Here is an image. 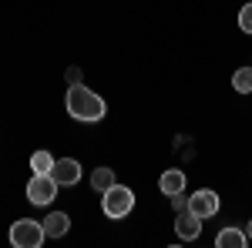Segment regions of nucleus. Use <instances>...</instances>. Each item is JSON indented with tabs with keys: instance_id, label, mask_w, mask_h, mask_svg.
<instances>
[{
	"instance_id": "1",
	"label": "nucleus",
	"mask_w": 252,
	"mask_h": 248,
	"mask_svg": "<svg viewBox=\"0 0 252 248\" xmlns=\"http://www.w3.org/2000/svg\"><path fill=\"white\" fill-rule=\"evenodd\" d=\"M64 108H67V114L74 117V121H84V124H94L104 117L108 111V104H104V97L91 91V87H84V84H71L67 87V94H64Z\"/></svg>"
},
{
	"instance_id": "2",
	"label": "nucleus",
	"mask_w": 252,
	"mask_h": 248,
	"mask_svg": "<svg viewBox=\"0 0 252 248\" xmlns=\"http://www.w3.org/2000/svg\"><path fill=\"white\" fill-rule=\"evenodd\" d=\"M101 208H104L108 218H125L128 211L135 208V191L128 185H111L104 191V198H101Z\"/></svg>"
},
{
	"instance_id": "3",
	"label": "nucleus",
	"mask_w": 252,
	"mask_h": 248,
	"mask_svg": "<svg viewBox=\"0 0 252 248\" xmlns=\"http://www.w3.org/2000/svg\"><path fill=\"white\" fill-rule=\"evenodd\" d=\"M47 235H44V225L34 221V218H20L10 225V245L14 248H40Z\"/></svg>"
},
{
	"instance_id": "4",
	"label": "nucleus",
	"mask_w": 252,
	"mask_h": 248,
	"mask_svg": "<svg viewBox=\"0 0 252 248\" xmlns=\"http://www.w3.org/2000/svg\"><path fill=\"white\" fill-rule=\"evenodd\" d=\"M58 188L61 185L51 174H34V178L27 181V201H31V205H51L54 194H58Z\"/></svg>"
},
{
	"instance_id": "5",
	"label": "nucleus",
	"mask_w": 252,
	"mask_h": 248,
	"mask_svg": "<svg viewBox=\"0 0 252 248\" xmlns=\"http://www.w3.org/2000/svg\"><path fill=\"white\" fill-rule=\"evenodd\" d=\"M51 178H54L58 185H64V188L78 185V181H81V161H78V158H54Z\"/></svg>"
},
{
	"instance_id": "6",
	"label": "nucleus",
	"mask_w": 252,
	"mask_h": 248,
	"mask_svg": "<svg viewBox=\"0 0 252 248\" xmlns=\"http://www.w3.org/2000/svg\"><path fill=\"white\" fill-rule=\"evenodd\" d=\"M189 211H195L202 221L212 218L215 211H219V194L212 188H198L195 194H189Z\"/></svg>"
},
{
	"instance_id": "7",
	"label": "nucleus",
	"mask_w": 252,
	"mask_h": 248,
	"mask_svg": "<svg viewBox=\"0 0 252 248\" xmlns=\"http://www.w3.org/2000/svg\"><path fill=\"white\" fill-rule=\"evenodd\" d=\"M175 235H178L182 242H195V238L202 235V218L189 208L178 211V218H175Z\"/></svg>"
},
{
	"instance_id": "8",
	"label": "nucleus",
	"mask_w": 252,
	"mask_h": 248,
	"mask_svg": "<svg viewBox=\"0 0 252 248\" xmlns=\"http://www.w3.org/2000/svg\"><path fill=\"white\" fill-rule=\"evenodd\" d=\"M158 188H161V194H165V198H172V194H178V191H185V171H178V168L161 171Z\"/></svg>"
},
{
	"instance_id": "9",
	"label": "nucleus",
	"mask_w": 252,
	"mask_h": 248,
	"mask_svg": "<svg viewBox=\"0 0 252 248\" xmlns=\"http://www.w3.org/2000/svg\"><path fill=\"white\" fill-rule=\"evenodd\" d=\"M40 225H44V235H47V238H64L67 228H71V218H67L64 211H51Z\"/></svg>"
},
{
	"instance_id": "10",
	"label": "nucleus",
	"mask_w": 252,
	"mask_h": 248,
	"mask_svg": "<svg viewBox=\"0 0 252 248\" xmlns=\"http://www.w3.org/2000/svg\"><path fill=\"white\" fill-rule=\"evenodd\" d=\"M215 245H219V248H246V245H249V235H246L242 228L225 225V228L215 235Z\"/></svg>"
},
{
	"instance_id": "11",
	"label": "nucleus",
	"mask_w": 252,
	"mask_h": 248,
	"mask_svg": "<svg viewBox=\"0 0 252 248\" xmlns=\"http://www.w3.org/2000/svg\"><path fill=\"white\" fill-rule=\"evenodd\" d=\"M111 185H118V178H115V171H111V168H94V171H91V188H94V191H101V194H104Z\"/></svg>"
},
{
	"instance_id": "12",
	"label": "nucleus",
	"mask_w": 252,
	"mask_h": 248,
	"mask_svg": "<svg viewBox=\"0 0 252 248\" xmlns=\"http://www.w3.org/2000/svg\"><path fill=\"white\" fill-rule=\"evenodd\" d=\"M51 168H54V158L47 151H34L31 154V171L34 174H51Z\"/></svg>"
},
{
	"instance_id": "13",
	"label": "nucleus",
	"mask_w": 252,
	"mask_h": 248,
	"mask_svg": "<svg viewBox=\"0 0 252 248\" xmlns=\"http://www.w3.org/2000/svg\"><path fill=\"white\" fill-rule=\"evenodd\" d=\"M232 87L239 94H252V67H239L232 74Z\"/></svg>"
},
{
	"instance_id": "14",
	"label": "nucleus",
	"mask_w": 252,
	"mask_h": 248,
	"mask_svg": "<svg viewBox=\"0 0 252 248\" xmlns=\"http://www.w3.org/2000/svg\"><path fill=\"white\" fill-rule=\"evenodd\" d=\"M239 27H242L246 34H252V3H246V7L239 10Z\"/></svg>"
},
{
	"instance_id": "15",
	"label": "nucleus",
	"mask_w": 252,
	"mask_h": 248,
	"mask_svg": "<svg viewBox=\"0 0 252 248\" xmlns=\"http://www.w3.org/2000/svg\"><path fill=\"white\" fill-rule=\"evenodd\" d=\"M172 208H175V211H185V208H189V194H185V191L172 194Z\"/></svg>"
},
{
	"instance_id": "16",
	"label": "nucleus",
	"mask_w": 252,
	"mask_h": 248,
	"mask_svg": "<svg viewBox=\"0 0 252 248\" xmlns=\"http://www.w3.org/2000/svg\"><path fill=\"white\" fill-rule=\"evenodd\" d=\"M67 84H81V67H67Z\"/></svg>"
},
{
	"instance_id": "17",
	"label": "nucleus",
	"mask_w": 252,
	"mask_h": 248,
	"mask_svg": "<svg viewBox=\"0 0 252 248\" xmlns=\"http://www.w3.org/2000/svg\"><path fill=\"white\" fill-rule=\"evenodd\" d=\"M246 235H249V242H252V221H249V225H246Z\"/></svg>"
}]
</instances>
